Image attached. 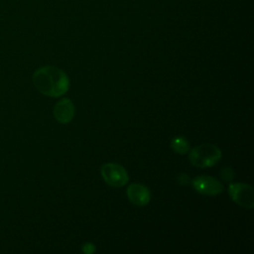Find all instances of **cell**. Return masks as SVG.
<instances>
[{"label": "cell", "instance_id": "obj_8", "mask_svg": "<svg viewBox=\"0 0 254 254\" xmlns=\"http://www.w3.org/2000/svg\"><path fill=\"white\" fill-rule=\"evenodd\" d=\"M171 147L174 150V152L181 155L186 154L190 151V144L188 140L183 136L174 137L171 141Z\"/></svg>", "mask_w": 254, "mask_h": 254}, {"label": "cell", "instance_id": "obj_4", "mask_svg": "<svg viewBox=\"0 0 254 254\" xmlns=\"http://www.w3.org/2000/svg\"><path fill=\"white\" fill-rule=\"evenodd\" d=\"M228 192L232 200L244 208H253L254 194L251 186L242 183H231Z\"/></svg>", "mask_w": 254, "mask_h": 254}, {"label": "cell", "instance_id": "obj_2", "mask_svg": "<svg viewBox=\"0 0 254 254\" xmlns=\"http://www.w3.org/2000/svg\"><path fill=\"white\" fill-rule=\"evenodd\" d=\"M220 149L213 144H201L190 151V162L198 168H209L218 163L221 158Z\"/></svg>", "mask_w": 254, "mask_h": 254}, {"label": "cell", "instance_id": "obj_10", "mask_svg": "<svg viewBox=\"0 0 254 254\" xmlns=\"http://www.w3.org/2000/svg\"><path fill=\"white\" fill-rule=\"evenodd\" d=\"M177 181L180 185H183V186H186V185H189L190 183V177L186 174V173H180L178 174L177 176Z\"/></svg>", "mask_w": 254, "mask_h": 254}, {"label": "cell", "instance_id": "obj_3", "mask_svg": "<svg viewBox=\"0 0 254 254\" xmlns=\"http://www.w3.org/2000/svg\"><path fill=\"white\" fill-rule=\"evenodd\" d=\"M100 173L104 182L110 187L120 188L125 186L129 181L127 171L116 163L104 164L100 169Z\"/></svg>", "mask_w": 254, "mask_h": 254}, {"label": "cell", "instance_id": "obj_7", "mask_svg": "<svg viewBox=\"0 0 254 254\" xmlns=\"http://www.w3.org/2000/svg\"><path fill=\"white\" fill-rule=\"evenodd\" d=\"M129 200L137 206H145L151 198L150 190L147 187L141 184H131L126 190Z\"/></svg>", "mask_w": 254, "mask_h": 254}, {"label": "cell", "instance_id": "obj_1", "mask_svg": "<svg viewBox=\"0 0 254 254\" xmlns=\"http://www.w3.org/2000/svg\"><path fill=\"white\" fill-rule=\"evenodd\" d=\"M32 79L36 89L50 97L62 96L67 92L69 87V79L66 73L54 65L38 68Z\"/></svg>", "mask_w": 254, "mask_h": 254}, {"label": "cell", "instance_id": "obj_9", "mask_svg": "<svg viewBox=\"0 0 254 254\" xmlns=\"http://www.w3.org/2000/svg\"><path fill=\"white\" fill-rule=\"evenodd\" d=\"M220 177L222 180L226 183H231L235 177V173L232 168L230 167H224L220 170Z\"/></svg>", "mask_w": 254, "mask_h": 254}, {"label": "cell", "instance_id": "obj_5", "mask_svg": "<svg viewBox=\"0 0 254 254\" xmlns=\"http://www.w3.org/2000/svg\"><path fill=\"white\" fill-rule=\"evenodd\" d=\"M192 188L204 195H217L223 191L222 184L210 176H198L191 181Z\"/></svg>", "mask_w": 254, "mask_h": 254}, {"label": "cell", "instance_id": "obj_11", "mask_svg": "<svg viewBox=\"0 0 254 254\" xmlns=\"http://www.w3.org/2000/svg\"><path fill=\"white\" fill-rule=\"evenodd\" d=\"M82 251L84 252V253H86V254H91V253H93L94 251H95V246H94V244H92V243H90V242H87V243H84L83 245H82Z\"/></svg>", "mask_w": 254, "mask_h": 254}, {"label": "cell", "instance_id": "obj_6", "mask_svg": "<svg viewBox=\"0 0 254 254\" xmlns=\"http://www.w3.org/2000/svg\"><path fill=\"white\" fill-rule=\"evenodd\" d=\"M53 112L58 122L62 124H66L73 119L75 108L69 98H63L56 103Z\"/></svg>", "mask_w": 254, "mask_h": 254}]
</instances>
